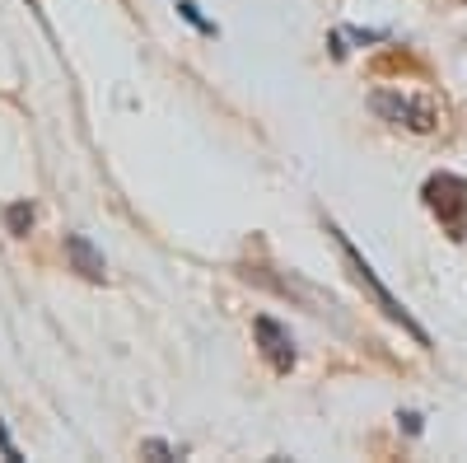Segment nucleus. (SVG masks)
Here are the masks:
<instances>
[{"label": "nucleus", "mask_w": 467, "mask_h": 463, "mask_svg": "<svg viewBox=\"0 0 467 463\" xmlns=\"http://www.w3.org/2000/svg\"><path fill=\"white\" fill-rule=\"evenodd\" d=\"M327 235L337 239V248H341V258H346V267H350V277H356V286H360V290H365V295H369L379 309H383V319L402 323V332H411V337H416V346H431V332H425V328L411 319V309H407V304H402L393 290H388V286L379 281V272H374V267L365 262V253H360L356 244H350V239L341 235V229H337V225H327Z\"/></svg>", "instance_id": "f257e3e1"}, {"label": "nucleus", "mask_w": 467, "mask_h": 463, "mask_svg": "<svg viewBox=\"0 0 467 463\" xmlns=\"http://www.w3.org/2000/svg\"><path fill=\"white\" fill-rule=\"evenodd\" d=\"M420 197H425V206L440 216V225L449 229L453 239L467 235V178H458V174H435V178H425Z\"/></svg>", "instance_id": "f03ea898"}, {"label": "nucleus", "mask_w": 467, "mask_h": 463, "mask_svg": "<svg viewBox=\"0 0 467 463\" xmlns=\"http://www.w3.org/2000/svg\"><path fill=\"white\" fill-rule=\"evenodd\" d=\"M374 112L383 122H398V127H411V132H435V103L425 99H407V94H393V89H379L374 99Z\"/></svg>", "instance_id": "7ed1b4c3"}, {"label": "nucleus", "mask_w": 467, "mask_h": 463, "mask_svg": "<svg viewBox=\"0 0 467 463\" xmlns=\"http://www.w3.org/2000/svg\"><path fill=\"white\" fill-rule=\"evenodd\" d=\"M253 332H257V346H262V356L271 361V370L276 374H290L295 370V337H290V328H281L276 319H257L253 323Z\"/></svg>", "instance_id": "20e7f679"}, {"label": "nucleus", "mask_w": 467, "mask_h": 463, "mask_svg": "<svg viewBox=\"0 0 467 463\" xmlns=\"http://www.w3.org/2000/svg\"><path fill=\"white\" fill-rule=\"evenodd\" d=\"M66 258L75 262V272H80V277L103 281V253H99L85 235H66Z\"/></svg>", "instance_id": "39448f33"}, {"label": "nucleus", "mask_w": 467, "mask_h": 463, "mask_svg": "<svg viewBox=\"0 0 467 463\" xmlns=\"http://www.w3.org/2000/svg\"><path fill=\"white\" fill-rule=\"evenodd\" d=\"M5 229L15 239H24L28 229H33V206L28 202H15V206H5Z\"/></svg>", "instance_id": "423d86ee"}, {"label": "nucleus", "mask_w": 467, "mask_h": 463, "mask_svg": "<svg viewBox=\"0 0 467 463\" xmlns=\"http://www.w3.org/2000/svg\"><path fill=\"white\" fill-rule=\"evenodd\" d=\"M178 15H182V19H187L192 28H202L206 37H215V33H220V28H215L211 19H202V10H197V5H192V0H178Z\"/></svg>", "instance_id": "0eeeda50"}, {"label": "nucleus", "mask_w": 467, "mask_h": 463, "mask_svg": "<svg viewBox=\"0 0 467 463\" xmlns=\"http://www.w3.org/2000/svg\"><path fill=\"white\" fill-rule=\"evenodd\" d=\"M140 454H150V458H178L182 449H173L169 440H145V445H140Z\"/></svg>", "instance_id": "6e6552de"}, {"label": "nucleus", "mask_w": 467, "mask_h": 463, "mask_svg": "<svg viewBox=\"0 0 467 463\" xmlns=\"http://www.w3.org/2000/svg\"><path fill=\"white\" fill-rule=\"evenodd\" d=\"M0 454H5L10 463H19V449H15V440H10V431H5V421H0Z\"/></svg>", "instance_id": "1a4fd4ad"}, {"label": "nucleus", "mask_w": 467, "mask_h": 463, "mask_svg": "<svg viewBox=\"0 0 467 463\" xmlns=\"http://www.w3.org/2000/svg\"><path fill=\"white\" fill-rule=\"evenodd\" d=\"M402 426H407V436H420V416L416 412H402Z\"/></svg>", "instance_id": "9d476101"}]
</instances>
